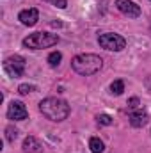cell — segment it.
<instances>
[{"mask_svg": "<svg viewBox=\"0 0 151 153\" xmlns=\"http://www.w3.org/2000/svg\"><path fill=\"white\" fill-rule=\"evenodd\" d=\"M89 150L93 153H103L105 152V144L100 137H91L89 139Z\"/></svg>", "mask_w": 151, "mask_h": 153, "instance_id": "11", "label": "cell"}, {"mask_svg": "<svg viewBox=\"0 0 151 153\" xmlns=\"http://www.w3.org/2000/svg\"><path fill=\"white\" fill-rule=\"evenodd\" d=\"M61 61H62V53H61V52H52V53L48 55V64H50L52 68H57V66L61 64Z\"/></svg>", "mask_w": 151, "mask_h": 153, "instance_id": "12", "label": "cell"}, {"mask_svg": "<svg viewBox=\"0 0 151 153\" xmlns=\"http://www.w3.org/2000/svg\"><path fill=\"white\" fill-rule=\"evenodd\" d=\"M16 137H18V130H16L13 125H9V126L5 128V139H7L9 143H14Z\"/></svg>", "mask_w": 151, "mask_h": 153, "instance_id": "14", "label": "cell"}, {"mask_svg": "<svg viewBox=\"0 0 151 153\" xmlns=\"http://www.w3.org/2000/svg\"><path fill=\"white\" fill-rule=\"evenodd\" d=\"M148 123V112L144 111H135L130 114V125L133 128H142L144 125Z\"/></svg>", "mask_w": 151, "mask_h": 153, "instance_id": "10", "label": "cell"}, {"mask_svg": "<svg viewBox=\"0 0 151 153\" xmlns=\"http://www.w3.org/2000/svg\"><path fill=\"white\" fill-rule=\"evenodd\" d=\"M27 107L21 103V102H11L9 103V107H7V117L11 119V121H23V119H27Z\"/></svg>", "mask_w": 151, "mask_h": 153, "instance_id": "7", "label": "cell"}, {"mask_svg": "<svg viewBox=\"0 0 151 153\" xmlns=\"http://www.w3.org/2000/svg\"><path fill=\"white\" fill-rule=\"evenodd\" d=\"M123 91H124V82H123V80H114L112 84H110V93H112V94L119 96Z\"/></svg>", "mask_w": 151, "mask_h": 153, "instance_id": "13", "label": "cell"}, {"mask_svg": "<svg viewBox=\"0 0 151 153\" xmlns=\"http://www.w3.org/2000/svg\"><path fill=\"white\" fill-rule=\"evenodd\" d=\"M126 105H128V109H130V111H133V109H137V107H139V98H137V96H133V98H130Z\"/></svg>", "mask_w": 151, "mask_h": 153, "instance_id": "17", "label": "cell"}, {"mask_svg": "<svg viewBox=\"0 0 151 153\" xmlns=\"http://www.w3.org/2000/svg\"><path fill=\"white\" fill-rule=\"evenodd\" d=\"M59 43V36L57 34H52V32H34L30 36L21 41V45L25 48H30V50H41V48H50L53 45Z\"/></svg>", "mask_w": 151, "mask_h": 153, "instance_id": "3", "label": "cell"}, {"mask_svg": "<svg viewBox=\"0 0 151 153\" xmlns=\"http://www.w3.org/2000/svg\"><path fill=\"white\" fill-rule=\"evenodd\" d=\"M39 111H41V114L44 116L46 119L59 123V121H64V119L70 116V105H68V102H64V100H61V98L50 96V98L41 100Z\"/></svg>", "mask_w": 151, "mask_h": 153, "instance_id": "2", "label": "cell"}, {"mask_svg": "<svg viewBox=\"0 0 151 153\" xmlns=\"http://www.w3.org/2000/svg\"><path fill=\"white\" fill-rule=\"evenodd\" d=\"M36 91V85H32V84H21L20 87H18V93L21 94V96H25V94H29V93H34Z\"/></svg>", "mask_w": 151, "mask_h": 153, "instance_id": "15", "label": "cell"}, {"mask_svg": "<svg viewBox=\"0 0 151 153\" xmlns=\"http://www.w3.org/2000/svg\"><path fill=\"white\" fill-rule=\"evenodd\" d=\"M4 70H5V73L9 76L18 78L25 71V59L21 55H11V57H7L4 61Z\"/></svg>", "mask_w": 151, "mask_h": 153, "instance_id": "5", "label": "cell"}, {"mask_svg": "<svg viewBox=\"0 0 151 153\" xmlns=\"http://www.w3.org/2000/svg\"><path fill=\"white\" fill-rule=\"evenodd\" d=\"M96 119H98L100 125H105V126H110V125H112V117L109 114H100Z\"/></svg>", "mask_w": 151, "mask_h": 153, "instance_id": "16", "label": "cell"}, {"mask_svg": "<svg viewBox=\"0 0 151 153\" xmlns=\"http://www.w3.org/2000/svg\"><path fill=\"white\" fill-rule=\"evenodd\" d=\"M98 45L109 52H121L126 46V39L115 32H105L98 36Z\"/></svg>", "mask_w": 151, "mask_h": 153, "instance_id": "4", "label": "cell"}, {"mask_svg": "<svg viewBox=\"0 0 151 153\" xmlns=\"http://www.w3.org/2000/svg\"><path fill=\"white\" fill-rule=\"evenodd\" d=\"M115 7L119 13H123L128 18H139L141 16V5H137L133 0H115Z\"/></svg>", "mask_w": 151, "mask_h": 153, "instance_id": "6", "label": "cell"}, {"mask_svg": "<svg viewBox=\"0 0 151 153\" xmlns=\"http://www.w3.org/2000/svg\"><path fill=\"white\" fill-rule=\"evenodd\" d=\"M55 7H59V9H66V5H68V2L66 0H50Z\"/></svg>", "mask_w": 151, "mask_h": 153, "instance_id": "18", "label": "cell"}, {"mask_svg": "<svg viewBox=\"0 0 151 153\" xmlns=\"http://www.w3.org/2000/svg\"><path fill=\"white\" fill-rule=\"evenodd\" d=\"M103 66V59L96 53H78L71 59V68L73 71L82 76L94 75L101 70Z\"/></svg>", "mask_w": 151, "mask_h": 153, "instance_id": "1", "label": "cell"}, {"mask_svg": "<svg viewBox=\"0 0 151 153\" xmlns=\"http://www.w3.org/2000/svg\"><path fill=\"white\" fill-rule=\"evenodd\" d=\"M21 150H23V153H41L43 152V144L36 137L29 135V137H25V141L21 144Z\"/></svg>", "mask_w": 151, "mask_h": 153, "instance_id": "9", "label": "cell"}, {"mask_svg": "<svg viewBox=\"0 0 151 153\" xmlns=\"http://www.w3.org/2000/svg\"><path fill=\"white\" fill-rule=\"evenodd\" d=\"M18 20H20L25 27H34V25L38 23V20H39V11L36 9V7L23 9V11H20Z\"/></svg>", "mask_w": 151, "mask_h": 153, "instance_id": "8", "label": "cell"}]
</instances>
